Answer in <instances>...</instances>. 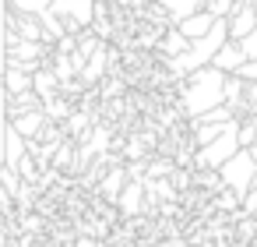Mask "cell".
I'll list each match as a JSON object with an SVG mask.
<instances>
[{
	"label": "cell",
	"instance_id": "cell-9",
	"mask_svg": "<svg viewBox=\"0 0 257 247\" xmlns=\"http://www.w3.org/2000/svg\"><path fill=\"white\" fill-rule=\"evenodd\" d=\"M243 64H246V53H243V46L232 43V39H229V43L218 50V57L211 60V67H218V71H225V74H236Z\"/></svg>",
	"mask_w": 257,
	"mask_h": 247
},
{
	"label": "cell",
	"instance_id": "cell-10",
	"mask_svg": "<svg viewBox=\"0 0 257 247\" xmlns=\"http://www.w3.org/2000/svg\"><path fill=\"white\" fill-rule=\"evenodd\" d=\"M215 22H218V18H215L211 11H197L194 18H187V22H180L176 29H180V32H183V36H187V39L194 43V39H204V36H208V32L215 29Z\"/></svg>",
	"mask_w": 257,
	"mask_h": 247
},
{
	"label": "cell",
	"instance_id": "cell-12",
	"mask_svg": "<svg viewBox=\"0 0 257 247\" xmlns=\"http://www.w3.org/2000/svg\"><path fill=\"white\" fill-rule=\"evenodd\" d=\"M239 145H243V148H253V145H257V120H253V117L239 120Z\"/></svg>",
	"mask_w": 257,
	"mask_h": 247
},
{
	"label": "cell",
	"instance_id": "cell-5",
	"mask_svg": "<svg viewBox=\"0 0 257 247\" xmlns=\"http://www.w3.org/2000/svg\"><path fill=\"white\" fill-rule=\"evenodd\" d=\"M250 32H257V0H236L229 11V36L232 43H239Z\"/></svg>",
	"mask_w": 257,
	"mask_h": 247
},
{
	"label": "cell",
	"instance_id": "cell-2",
	"mask_svg": "<svg viewBox=\"0 0 257 247\" xmlns=\"http://www.w3.org/2000/svg\"><path fill=\"white\" fill-rule=\"evenodd\" d=\"M239 152H243V145H239V120H232V124H225V134L218 141H211V145L194 152V166L190 170H222Z\"/></svg>",
	"mask_w": 257,
	"mask_h": 247
},
{
	"label": "cell",
	"instance_id": "cell-4",
	"mask_svg": "<svg viewBox=\"0 0 257 247\" xmlns=\"http://www.w3.org/2000/svg\"><path fill=\"white\" fill-rule=\"evenodd\" d=\"M218 173H222V184H225L229 191H236L239 198H246V194L257 187V159L250 155V148H243L236 159H229Z\"/></svg>",
	"mask_w": 257,
	"mask_h": 247
},
{
	"label": "cell",
	"instance_id": "cell-1",
	"mask_svg": "<svg viewBox=\"0 0 257 247\" xmlns=\"http://www.w3.org/2000/svg\"><path fill=\"white\" fill-rule=\"evenodd\" d=\"M225 85H229V74L218 71V67H201L194 71L190 78H183L176 85V106L187 120L194 117H204L218 106H225Z\"/></svg>",
	"mask_w": 257,
	"mask_h": 247
},
{
	"label": "cell",
	"instance_id": "cell-8",
	"mask_svg": "<svg viewBox=\"0 0 257 247\" xmlns=\"http://www.w3.org/2000/svg\"><path fill=\"white\" fill-rule=\"evenodd\" d=\"M187 50H190V39H187L176 25L162 32V43H159V57H162V60H176V57H183Z\"/></svg>",
	"mask_w": 257,
	"mask_h": 247
},
{
	"label": "cell",
	"instance_id": "cell-11",
	"mask_svg": "<svg viewBox=\"0 0 257 247\" xmlns=\"http://www.w3.org/2000/svg\"><path fill=\"white\" fill-rule=\"evenodd\" d=\"M8 71V0H0V78Z\"/></svg>",
	"mask_w": 257,
	"mask_h": 247
},
{
	"label": "cell",
	"instance_id": "cell-6",
	"mask_svg": "<svg viewBox=\"0 0 257 247\" xmlns=\"http://www.w3.org/2000/svg\"><path fill=\"white\" fill-rule=\"evenodd\" d=\"M29 159V141L15 131V127H4V166L18 173V166Z\"/></svg>",
	"mask_w": 257,
	"mask_h": 247
},
{
	"label": "cell",
	"instance_id": "cell-13",
	"mask_svg": "<svg viewBox=\"0 0 257 247\" xmlns=\"http://www.w3.org/2000/svg\"><path fill=\"white\" fill-rule=\"evenodd\" d=\"M169 170H173L169 159H166V162H155V166H152V177H162V173H169ZM152 177H148V180H152Z\"/></svg>",
	"mask_w": 257,
	"mask_h": 247
},
{
	"label": "cell",
	"instance_id": "cell-3",
	"mask_svg": "<svg viewBox=\"0 0 257 247\" xmlns=\"http://www.w3.org/2000/svg\"><path fill=\"white\" fill-rule=\"evenodd\" d=\"M95 11H99V0H53L50 4V15L64 22L67 36H81L85 29H92Z\"/></svg>",
	"mask_w": 257,
	"mask_h": 247
},
{
	"label": "cell",
	"instance_id": "cell-7",
	"mask_svg": "<svg viewBox=\"0 0 257 247\" xmlns=\"http://www.w3.org/2000/svg\"><path fill=\"white\" fill-rule=\"evenodd\" d=\"M152 4H159V8L173 18V25H180V22L194 18L197 11H204V8H208V0H152Z\"/></svg>",
	"mask_w": 257,
	"mask_h": 247
}]
</instances>
